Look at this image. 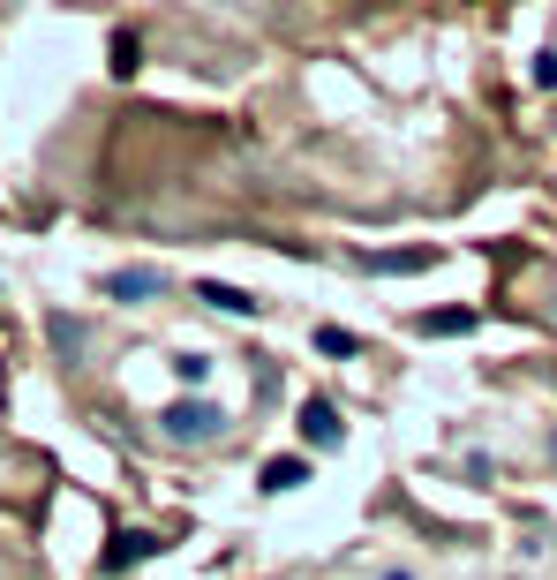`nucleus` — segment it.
I'll return each mask as SVG.
<instances>
[{
	"label": "nucleus",
	"mask_w": 557,
	"mask_h": 580,
	"mask_svg": "<svg viewBox=\"0 0 557 580\" xmlns=\"http://www.w3.org/2000/svg\"><path fill=\"white\" fill-rule=\"evenodd\" d=\"M158 423H166V437H219L226 430V415H219L211 400H173Z\"/></svg>",
	"instance_id": "nucleus-1"
},
{
	"label": "nucleus",
	"mask_w": 557,
	"mask_h": 580,
	"mask_svg": "<svg viewBox=\"0 0 557 580\" xmlns=\"http://www.w3.org/2000/svg\"><path fill=\"white\" fill-rule=\"evenodd\" d=\"M301 437H316V444L332 452V444L347 437V423H339V408H332V400H309V408H301Z\"/></svg>",
	"instance_id": "nucleus-2"
},
{
	"label": "nucleus",
	"mask_w": 557,
	"mask_h": 580,
	"mask_svg": "<svg viewBox=\"0 0 557 580\" xmlns=\"http://www.w3.org/2000/svg\"><path fill=\"white\" fill-rule=\"evenodd\" d=\"M166 287V272H151V265H137V272H106V294L114 301H143V294Z\"/></svg>",
	"instance_id": "nucleus-3"
},
{
	"label": "nucleus",
	"mask_w": 557,
	"mask_h": 580,
	"mask_svg": "<svg viewBox=\"0 0 557 580\" xmlns=\"http://www.w3.org/2000/svg\"><path fill=\"white\" fill-rule=\"evenodd\" d=\"M151 551H158V536H114V551H106V573H121V566H137V558H151Z\"/></svg>",
	"instance_id": "nucleus-4"
},
{
	"label": "nucleus",
	"mask_w": 557,
	"mask_h": 580,
	"mask_svg": "<svg viewBox=\"0 0 557 580\" xmlns=\"http://www.w3.org/2000/svg\"><path fill=\"white\" fill-rule=\"evenodd\" d=\"M196 294H204L211 309H226V317H257V301H249V294H242V287H219V280H204V287H196Z\"/></svg>",
	"instance_id": "nucleus-5"
},
{
	"label": "nucleus",
	"mask_w": 557,
	"mask_h": 580,
	"mask_svg": "<svg viewBox=\"0 0 557 580\" xmlns=\"http://www.w3.org/2000/svg\"><path fill=\"white\" fill-rule=\"evenodd\" d=\"M294 482H309V467H301V460H264V490H294Z\"/></svg>",
	"instance_id": "nucleus-6"
},
{
	"label": "nucleus",
	"mask_w": 557,
	"mask_h": 580,
	"mask_svg": "<svg viewBox=\"0 0 557 580\" xmlns=\"http://www.w3.org/2000/svg\"><path fill=\"white\" fill-rule=\"evenodd\" d=\"M316 347H324V355H354V332H339V324H324V332H316Z\"/></svg>",
	"instance_id": "nucleus-7"
},
{
	"label": "nucleus",
	"mask_w": 557,
	"mask_h": 580,
	"mask_svg": "<svg viewBox=\"0 0 557 580\" xmlns=\"http://www.w3.org/2000/svg\"><path fill=\"white\" fill-rule=\"evenodd\" d=\"M173 370H181V385H204V377H211V362H204V355H181Z\"/></svg>",
	"instance_id": "nucleus-8"
},
{
	"label": "nucleus",
	"mask_w": 557,
	"mask_h": 580,
	"mask_svg": "<svg viewBox=\"0 0 557 580\" xmlns=\"http://www.w3.org/2000/svg\"><path fill=\"white\" fill-rule=\"evenodd\" d=\"M535 83H543V91H557V53H543V61H535Z\"/></svg>",
	"instance_id": "nucleus-9"
},
{
	"label": "nucleus",
	"mask_w": 557,
	"mask_h": 580,
	"mask_svg": "<svg viewBox=\"0 0 557 580\" xmlns=\"http://www.w3.org/2000/svg\"><path fill=\"white\" fill-rule=\"evenodd\" d=\"M377 580H415V573H400V566H392V573H377Z\"/></svg>",
	"instance_id": "nucleus-10"
}]
</instances>
